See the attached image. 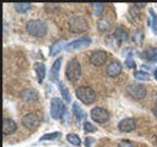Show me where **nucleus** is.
<instances>
[{
  "instance_id": "7c9ffc66",
  "label": "nucleus",
  "mask_w": 157,
  "mask_h": 147,
  "mask_svg": "<svg viewBox=\"0 0 157 147\" xmlns=\"http://www.w3.org/2000/svg\"><path fill=\"white\" fill-rule=\"evenodd\" d=\"M125 66H126L128 69H135V67H136L135 61H134L131 58H126V59H125Z\"/></svg>"
},
{
  "instance_id": "a878e982",
  "label": "nucleus",
  "mask_w": 157,
  "mask_h": 147,
  "mask_svg": "<svg viewBox=\"0 0 157 147\" xmlns=\"http://www.w3.org/2000/svg\"><path fill=\"white\" fill-rule=\"evenodd\" d=\"M59 136H60V132L59 131L50 132V134H44L42 137H39V141H53V140L58 138Z\"/></svg>"
},
{
  "instance_id": "9d476101",
  "label": "nucleus",
  "mask_w": 157,
  "mask_h": 147,
  "mask_svg": "<svg viewBox=\"0 0 157 147\" xmlns=\"http://www.w3.org/2000/svg\"><path fill=\"white\" fill-rule=\"evenodd\" d=\"M135 127H136V120L134 118H125L120 120L118 124V129L121 132H131L135 130Z\"/></svg>"
},
{
  "instance_id": "1a4fd4ad",
  "label": "nucleus",
  "mask_w": 157,
  "mask_h": 147,
  "mask_svg": "<svg viewBox=\"0 0 157 147\" xmlns=\"http://www.w3.org/2000/svg\"><path fill=\"white\" fill-rule=\"evenodd\" d=\"M108 59V53L104 50H94L90 55V62L93 66H102Z\"/></svg>"
},
{
  "instance_id": "6e6552de",
  "label": "nucleus",
  "mask_w": 157,
  "mask_h": 147,
  "mask_svg": "<svg viewBox=\"0 0 157 147\" xmlns=\"http://www.w3.org/2000/svg\"><path fill=\"white\" fill-rule=\"evenodd\" d=\"M91 43H92V39H91L90 37H82V38H78V39H75V40L67 43V44L65 45V49H66V50L83 49V48L88 47Z\"/></svg>"
},
{
  "instance_id": "72a5a7b5",
  "label": "nucleus",
  "mask_w": 157,
  "mask_h": 147,
  "mask_svg": "<svg viewBox=\"0 0 157 147\" xmlns=\"http://www.w3.org/2000/svg\"><path fill=\"white\" fill-rule=\"evenodd\" d=\"M153 113H155V115L157 116V104L155 105V108H153Z\"/></svg>"
},
{
  "instance_id": "aec40b11",
  "label": "nucleus",
  "mask_w": 157,
  "mask_h": 147,
  "mask_svg": "<svg viewBox=\"0 0 157 147\" xmlns=\"http://www.w3.org/2000/svg\"><path fill=\"white\" fill-rule=\"evenodd\" d=\"M72 111H74V114H75L77 121H81V120L85 118V111L82 110V108L78 105L77 102H74V103H72Z\"/></svg>"
},
{
  "instance_id": "393cba45",
  "label": "nucleus",
  "mask_w": 157,
  "mask_h": 147,
  "mask_svg": "<svg viewBox=\"0 0 157 147\" xmlns=\"http://www.w3.org/2000/svg\"><path fill=\"white\" fill-rule=\"evenodd\" d=\"M66 140H67L69 143H71L74 146H80L81 145V138L76 134H67L66 135Z\"/></svg>"
},
{
  "instance_id": "f257e3e1",
  "label": "nucleus",
  "mask_w": 157,
  "mask_h": 147,
  "mask_svg": "<svg viewBox=\"0 0 157 147\" xmlns=\"http://www.w3.org/2000/svg\"><path fill=\"white\" fill-rule=\"evenodd\" d=\"M26 31L28 34H31L36 38H43L48 32V26L43 20L36 18V20H31L26 23Z\"/></svg>"
},
{
  "instance_id": "c756f323",
  "label": "nucleus",
  "mask_w": 157,
  "mask_h": 147,
  "mask_svg": "<svg viewBox=\"0 0 157 147\" xmlns=\"http://www.w3.org/2000/svg\"><path fill=\"white\" fill-rule=\"evenodd\" d=\"M83 131H85V132H96V131H97V127H96L92 123L85 121V123H83Z\"/></svg>"
},
{
  "instance_id": "4468645a",
  "label": "nucleus",
  "mask_w": 157,
  "mask_h": 147,
  "mask_svg": "<svg viewBox=\"0 0 157 147\" xmlns=\"http://www.w3.org/2000/svg\"><path fill=\"white\" fill-rule=\"evenodd\" d=\"M141 59H144L145 61L148 62H157V48L156 47H151L145 49L142 53H140Z\"/></svg>"
},
{
  "instance_id": "2f4dec72",
  "label": "nucleus",
  "mask_w": 157,
  "mask_h": 147,
  "mask_svg": "<svg viewBox=\"0 0 157 147\" xmlns=\"http://www.w3.org/2000/svg\"><path fill=\"white\" fill-rule=\"evenodd\" d=\"M118 147H134V143L129 140H121L118 145Z\"/></svg>"
},
{
  "instance_id": "412c9836",
  "label": "nucleus",
  "mask_w": 157,
  "mask_h": 147,
  "mask_svg": "<svg viewBox=\"0 0 157 147\" xmlns=\"http://www.w3.org/2000/svg\"><path fill=\"white\" fill-rule=\"evenodd\" d=\"M59 89H60V93H61V98H64L66 102H71V96H70V92H69V88L65 86L64 82H59Z\"/></svg>"
},
{
  "instance_id": "f3484780",
  "label": "nucleus",
  "mask_w": 157,
  "mask_h": 147,
  "mask_svg": "<svg viewBox=\"0 0 157 147\" xmlns=\"http://www.w3.org/2000/svg\"><path fill=\"white\" fill-rule=\"evenodd\" d=\"M128 37H129V34H128V32L123 28V27H119V28H117V31H115V33L112 36V38L117 42V44L119 45L121 42H124V40H126L128 39Z\"/></svg>"
},
{
  "instance_id": "f704fd0d",
  "label": "nucleus",
  "mask_w": 157,
  "mask_h": 147,
  "mask_svg": "<svg viewBox=\"0 0 157 147\" xmlns=\"http://www.w3.org/2000/svg\"><path fill=\"white\" fill-rule=\"evenodd\" d=\"M153 75H155V78L157 80V67L155 69V72H153Z\"/></svg>"
},
{
  "instance_id": "5701e85b",
  "label": "nucleus",
  "mask_w": 157,
  "mask_h": 147,
  "mask_svg": "<svg viewBox=\"0 0 157 147\" xmlns=\"http://www.w3.org/2000/svg\"><path fill=\"white\" fill-rule=\"evenodd\" d=\"M131 38L132 40L136 43V44H142V40H144V33H142V29L141 28H136L134 29L132 34H131Z\"/></svg>"
},
{
  "instance_id": "7ed1b4c3",
  "label": "nucleus",
  "mask_w": 157,
  "mask_h": 147,
  "mask_svg": "<svg viewBox=\"0 0 157 147\" xmlns=\"http://www.w3.org/2000/svg\"><path fill=\"white\" fill-rule=\"evenodd\" d=\"M75 94L83 104H92L96 100V93L91 87L81 86L75 89Z\"/></svg>"
},
{
  "instance_id": "0eeeda50",
  "label": "nucleus",
  "mask_w": 157,
  "mask_h": 147,
  "mask_svg": "<svg viewBox=\"0 0 157 147\" xmlns=\"http://www.w3.org/2000/svg\"><path fill=\"white\" fill-rule=\"evenodd\" d=\"M69 27L71 32H85L88 29V23L83 17H72L69 21Z\"/></svg>"
},
{
  "instance_id": "6ab92c4d",
  "label": "nucleus",
  "mask_w": 157,
  "mask_h": 147,
  "mask_svg": "<svg viewBox=\"0 0 157 147\" xmlns=\"http://www.w3.org/2000/svg\"><path fill=\"white\" fill-rule=\"evenodd\" d=\"M65 44H64V42L63 40H56L55 43H53L52 44V47H50V49H49V55L50 56H54V55H56L60 50H63L65 47H64Z\"/></svg>"
},
{
  "instance_id": "ddd939ff",
  "label": "nucleus",
  "mask_w": 157,
  "mask_h": 147,
  "mask_svg": "<svg viewBox=\"0 0 157 147\" xmlns=\"http://www.w3.org/2000/svg\"><path fill=\"white\" fill-rule=\"evenodd\" d=\"M22 125L27 129H32V127H36L38 124H39V120H38V116L33 113H27L22 116Z\"/></svg>"
},
{
  "instance_id": "f03ea898",
  "label": "nucleus",
  "mask_w": 157,
  "mask_h": 147,
  "mask_svg": "<svg viewBox=\"0 0 157 147\" xmlns=\"http://www.w3.org/2000/svg\"><path fill=\"white\" fill-rule=\"evenodd\" d=\"M65 75L66 78L71 82H76L81 77V64L76 58H72L69 60L66 69H65Z\"/></svg>"
},
{
  "instance_id": "f8f14e48",
  "label": "nucleus",
  "mask_w": 157,
  "mask_h": 147,
  "mask_svg": "<svg viewBox=\"0 0 157 147\" xmlns=\"http://www.w3.org/2000/svg\"><path fill=\"white\" fill-rule=\"evenodd\" d=\"M20 97H21V99H22L23 102H26V103H33V102H36V100L38 99V92H37V89H34V88H32V87L25 88V89L20 93Z\"/></svg>"
},
{
  "instance_id": "bb28decb",
  "label": "nucleus",
  "mask_w": 157,
  "mask_h": 147,
  "mask_svg": "<svg viewBox=\"0 0 157 147\" xmlns=\"http://www.w3.org/2000/svg\"><path fill=\"white\" fill-rule=\"evenodd\" d=\"M97 26H98V29H99V31H102V32L108 31V29L110 28V23H109V21H108V20H105V18L99 20Z\"/></svg>"
},
{
  "instance_id": "473e14b6",
  "label": "nucleus",
  "mask_w": 157,
  "mask_h": 147,
  "mask_svg": "<svg viewBox=\"0 0 157 147\" xmlns=\"http://www.w3.org/2000/svg\"><path fill=\"white\" fill-rule=\"evenodd\" d=\"M93 141H94L93 137H86V140H85V146H86V147H91Z\"/></svg>"
},
{
  "instance_id": "20e7f679",
  "label": "nucleus",
  "mask_w": 157,
  "mask_h": 147,
  "mask_svg": "<svg viewBox=\"0 0 157 147\" xmlns=\"http://www.w3.org/2000/svg\"><path fill=\"white\" fill-rule=\"evenodd\" d=\"M65 113H66V108H65L64 103L61 102V99L58 97H53L50 100V115H52V118L55 120L61 119Z\"/></svg>"
},
{
  "instance_id": "423d86ee",
  "label": "nucleus",
  "mask_w": 157,
  "mask_h": 147,
  "mask_svg": "<svg viewBox=\"0 0 157 147\" xmlns=\"http://www.w3.org/2000/svg\"><path fill=\"white\" fill-rule=\"evenodd\" d=\"M91 119L98 124H104L109 120V113L107 109L102 108V107H94L91 109Z\"/></svg>"
},
{
  "instance_id": "dca6fc26",
  "label": "nucleus",
  "mask_w": 157,
  "mask_h": 147,
  "mask_svg": "<svg viewBox=\"0 0 157 147\" xmlns=\"http://www.w3.org/2000/svg\"><path fill=\"white\" fill-rule=\"evenodd\" d=\"M16 130H17V124L12 119L5 118L4 119V123H2V134L4 135H11Z\"/></svg>"
},
{
  "instance_id": "a211bd4d",
  "label": "nucleus",
  "mask_w": 157,
  "mask_h": 147,
  "mask_svg": "<svg viewBox=\"0 0 157 147\" xmlns=\"http://www.w3.org/2000/svg\"><path fill=\"white\" fill-rule=\"evenodd\" d=\"M33 69H34L36 75H37V81L39 83H42L44 77H45V65L43 62H36L33 65Z\"/></svg>"
},
{
  "instance_id": "9b49d317",
  "label": "nucleus",
  "mask_w": 157,
  "mask_h": 147,
  "mask_svg": "<svg viewBox=\"0 0 157 147\" xmlns=\"http://www.w3.org/2000/svg\"><path fill=\"white\" fill-rule=\"evenodd\" d=\"M61 58L55 59V61L53 62L50 71H49V80L54 83H59V72H60V66H61Z\"/></svg>"
},
{
  "instance_id": "cd10ccee",
  "label": "nucleus",
  "mask_w": 157,
  "mask_h": 147,
  "mask_svg": "<svg viewBox=\"0 0 157 147\" xmlns=\"http://www.w3.org/2000/svg\"><path fill=\"white\" fill-rule=\"evenodd\" d=\"M134 77L139 81H147L150 78V75L145 71H134Z\"/></svg>"
},
{
  "instance_id": "b1692460",
  "label": "nucleus",
  "mask_w": 157,
  "mask_h": 147,
  "mask_svg": "<svg viewBox=\"0 0 157 147\" xmlns=\"http://www.w3.org/2000/svg\"><path fill=\"white\" fill-rule=\"evenodd\" d=\"M13 7H15V10H16L17 12L23 13V12H26L27 10H29L31 4H28V2H15V4H13Z\"/></svg>"
},
{
  "instance_id": "39448f33",
  "label": "nucleus",
  "mask_w": 157,
  "mask_h": 147,
  "mask_svg": "<svg viewBox=\"0 0 157 147\" xmlns=\"http://www.w3.org/2000/svg\"><path fill=\"white\" fill-rule=\"evenodd\" d=\"M126 92L130 97H132L134 99H142L145 98L147 91H146V87L141 83H136V82H132V83H129L126 86Z\"/></svg>"
},
{
  "instance_id": "c85d7f7f",
  "label": "nucleus",
  "mask_w": 157,
  "mask_h": 147,
  "mask_svg": "<svg viewBox=\"0 0 157 147\" xmlns=\"http://www.w3.org/2000/svg\"><path fill=\"white\" fill-rule=\"evenodd\" d=\"M92 10H93V13L96 16H101L103 13V10H104V4H92Z\"/></svg>"
},
{
  "instance_id": "2eb2a0df",
  "label": "nucleus",
  "mask_w": 157,
  "mask_h": 147,
  "mask_svg": "<svg viewBox=\"0 0 157 147\" xmlns=\"http://www.w3.org/2000/svg\"><path fill=\"white\" fill-rule=\"evenodd\" d=\"M121 69H123L121 64H120L118 60H113V61H110V62L108 64V66H107V74H108V76H110V77H115V76H118V75L121 72Z\"/></svg>"
},
{
  "instance_id": "4be33fe9",
  "label": "nucleus",
  "mask_w": 157,
  "mask_h": 147,
  "mask_svg": "<svg viewBox=\"0 0 157 147\" xmlns=\"http://www.w3.org/2000/svg\"><path fill=\"white\" fill-rule=\"evenodd\" d=\"M148 13L151 16V21H150V26L152 28V32L155 34H157V13L153 11V9H148Z\"/></svg>"
}]
</instances>
